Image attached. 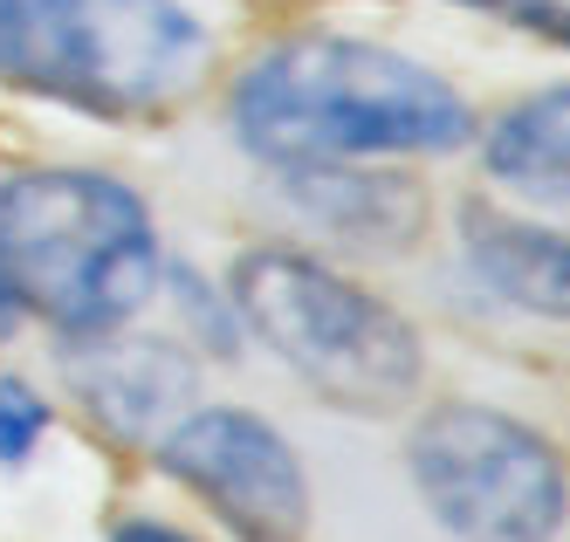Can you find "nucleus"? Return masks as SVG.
<instances>
[{"label":"nucleus","mask_w":570,"mask_h":542,"mask_svg":"<svg viewBox=\"0 0 570 542\" xmlns=\"http://www.w3.org/2000/svg\"><path fill=\"white\" fill-rule=\"evenodd\" d=\"M56 371L69 405L110 446H151L186 405H199L193 351L179 337H151V329H131V323L97 329V337H62Z\"/></svg>","instance_id":"0eeeda50"},{"label":"nucleus","mask_w":570,"mask_h":542,"mask_svg":"<svg viewBox=\"0 0 570 542\" xmlns=\"http://www.w3.org/2000/svg\"><path fill=\"white\" fill-rule=\"evenodd\" d=\"M158 296L173 303L179 316V337H193L207 357H240L248 351V329H240V309L234 296L214 282V275H199L193 262H173L166 255V275H158Z\"/></svg>","instance_id":"9b49d317"},{"label":"nucleus","mask_w":570,"mask_h":542,"mask_svg":"<svg viewBox=\"0 0 570 542\" xmlns=\"http://www.w3.org/2000/svg\"><path fill=\"white\" fill-rule=\"evenodd\" d=\"M49 426H56V405L35 392L28 378L0 371V467H28L35 446L49 440Z\"/></svg>","instance_id":"ddd939ff"},{"label":"nucleus","mask_w":570,"mask_h":542,"mask_svg":"<svg viewBox=\"0 0 570 542\" xmlns=\"http://www.w3.org/2000/svg\"><path fill=\"white\" fill-rule=\"evenodd\" d=\"M275 193L296 220L331 234L357 255H405L433 227V193L420 173H399L392 158L357 165H275Z\"/></svg>","instance_id":"6e6552de"},{"label":"nucleus","mask_w":570,"mask_h":542,"mask_svg":"<svg viewBox=\"0 0 570 542\" xmlns=\"http://www.w3.org/2000/svg\"><path fill=\"white\" fill-rule=\"evenodd\" d=\"M440 8L481 14V21L537 41V49H550V56H570V0H440Z\"/></svg>","instance_id":"f8f14e48"},{"label":"nucleus","mask_w":570,"mask_h":542,"mask_svg":"<svg viewBox=\"0 0 570 542\" xmlns=\"http://www.w3.org/2000/svg\"><path fill=\"white\" fill-rule=\"evenodd\" d=\"M28 329V303H21V288H14V275H8V262H0V344H14Z\"/></svg>","instance_id":"2eb2a0df"},{"label":"nucleus","mask_w":570,"mask_h":542,"mask_svg":"<svg viewBox=\"0 0 570 542\" xmlns=\"http://www.w3.org/2000/svg\"><path fill=\"white\" fill-rule=\"evenodd\" d=\"M193 0H0V90L90 124H166L214 82Z\"/></svg>","instance_id":"f03ea898"},{"label":"nucleus","mask_w":570,"mask_h":542,"mask_svg":"<svg viewBox=\"0 0 570 542\" xmlns=\"http://www.w3.org/2000/svg\"><path fill=\"white\" fill-rule=\"evenodd\" d=\"M220 117L255 165L454 158L481 110L446 69L351 28H282L234 62Z\"/></svg>","instance_id":"f257e3e1"},{"label":"nucleus","mask_w":570,"mask_h":542,"mask_svg":"<svg viewBox=\"0 0 570 542\" xmlns=\"http://www.w3.org/2000/svg\"><path fill=\"white\" fill-rule=\"evenodd\" d=\"M289 8H344V0H289Z\"/></svg>","instance_id":"dca6fc26"},{"label":"nucleus","mask_w":570,"mask_h":542,"mask_svg":"<svg viewBox=\"0 0 570 542\" xmlns=\"http://www.w3.org/2000/svg\"><path fill=\"white\" fill-rule=\"evenodd\" d=\"M227 296L240 329L337 412H385L413 405L426 385V337L399 303L372 282L344 275L337 262L309 255L296 240H255L227 268Z\"/></svg>","instance_id":"20e7f679"},{"label":"nucleus","mask_w":570,"mask_h":542,"mask_svg":"<svg viewBox=\"0 0 570 542\" xmlns=\"http://www.w3.org/2000/svg\"><path fill=\"white\" fill-rule=\"evenodd\" d=\"M0 262L28 323L56 337L138 323L166 275V240L131 179L97 165H0Z\"/></svg>","instance_id":"7ed1b4c3"},{"label":"nucleus","mask_w":570,"mask_h":542,"mask_svg":"<svg viewBox=\"0 0 570 542\" xmlns=\"http://www.w3.org/2000/svg\"><path fill=\"white\" fill-rule=\"evenodd\" d=\"M104 542H199V535L179 529V522H166V515H117L104 529Z\"/></svg>","instance_id":"4468645a"},{"label":"nucleus","mask_w":570,"mask_h":542,"mask_svg":"<svg viewBox=\"0 0 570 542\" xmlns=\"http://www.w3.org/2000/svg\"><path fill=\"white\" fill-rule=\"evenodd\" d=\"M151 467L193 494L234 542H309V467L289 433L248 405H186L151 440Z\"/></svg>","instance_id":"423d86ee"},{"label":"nucleus","mask_w":570,"mask_h":542,"mask_svg":"<svg viewBox=\"0 0 570 542\" xmlns=\"http://www.w3.org/2000/svg\"><path fill=\"white\" fill-rule=\"evenodd\" d=\"M474 151L502 193L550 206V214H570V76L537 82V90H522L495 117H481Z\"/></svg>","instance_id":"9d476101"},{"label":"nucleus","mask_w":570,"mask_h":542,"mask_svg":"<svg viewBox=\"0 0 570 542\" xmlns=\"http://www.w3.org/2000/svg\"><path fill=\"white\" fill-rule=\"evenodd\" d=\"M420 509L454 542H557L570 522L563 453L502 405L440 398L405 433Z\"/></svg>","instance_id":"39448f33"},{"label":"nucleus","mask_w":570,"mask_h":542,"mask_svg":"<svg viewBox=\"0 0 570 542\" xmlns=\"http://www.w3.org/2000/svg\"><path fill=\"white\" fill-rule=\"evenodd\" d=\"M461 262L495 303L570 323V227L468 199L461 206Z\"/></svg>","instance_id":"1a4fd4ad"}]
</instances>
